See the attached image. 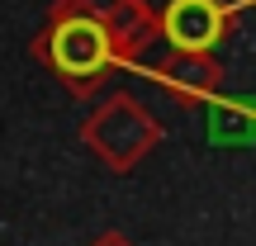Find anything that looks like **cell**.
<instances>
[{"label":"cell","mask_w":256,"mask_h":246,"mask_svg":"<svg viewBox=\"0 0 256 246\" xmlns=\"http://www.w3.org/2000/svg\"><path fill=\"white\" fill-rule=\"evenodd\" d=\"M90 246H133V242H128V237H119V232H104V237H95Z\"/></svg>","instance_id":"cell-7"},{"label":"cell","mask_w":256,"mask_h":246,"mask_svg":"<svg viewBox=\"0 0 256 246\" xmlns=\"http://www.w3.org/2000/svg\"><path fill=\"white\" fill-rule=\"evenodd\" d=\"M152 76L185 104L209 100V95H218V85H223L218 52H166V62L152 66Z\"/></svg>","instance_id":"cell-4"},{"label":"cell","mask_w":256,"mask_h":246,"mask_svg":"<svg viewBox=\"0 0 256 246\" xmlns=\"http://www.w3.org/2000/svg\"><path fill=\"white\" fill-rule=\"evenodd\" d=\"M104 28H110V38H114L119 66L142 62V57L156 47V9L147 5V0H124V5L104 19Z\"/></svg>","instance_id":"cell-5"},{"label":"cell","mask_w":256,"mask_h":246,"mask_svg":"<svg viewBox=\"0 0 256 246\" xmlns=\"http://www.w3.org/2000/svg\"><path fill=\"white\" fill-rule=\"evenodd\" d=\"M124 0H57L52 14H86V19H110Z\"/></svg>","instance_id":"cell-6"},{"label":"cell","mask_w":256,"mask_h":246,"mask_svg":"<svg viewBox=\"0 0 256 246\" xmlns=\"http://www.w3.org/2000/svg\"><path fill=\"white\" fill-rule=\"evenodd\" d=\"M86 147L100 156L110 171H133L142 156H152V147L162 142V123L152 119L142 100H133L128 90L110 95L90 109V119L81 128Z\"/></svg>","instance_id":"cell-2"},{"label":"cell","mask_w":256,"mask_h":246,"mask_svg":"<svg viewBox=\"0 0 256 246\" xmlns=\"http://www.w3.org/2000/svg\"><path fill=\"white\" fill-rule=\"evenodd\" d=\"M34 57L66 85L72 95H90L119 71V52L104 19L86 14H48V28L34 38Z\"/></svg>","instance_id":"cell-1"},{"label":"cell","mask_w":256,"mask_h":246,"mask_svg":"<svg viewBox=\"0 0 256 246\" xmlns=\"http://www.w3.org/2000/svg\"><path fill=\"white\" fill-rule=\"evenodd\" d=\"M232 33V5L223 0H171L156 14V43L166 52H218Z\"/></svg>","instance_id":"cell-3"}]
</instances>
